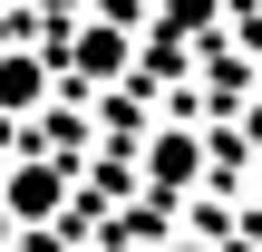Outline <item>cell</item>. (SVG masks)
<instances>
[{
  "instance_id": "obj_1",
  "label": "cell",
  "mask_w": 262,
  "mask_h": 252,
  "mask_svg": "<svg viewBox=\"0 0 262 252\" xmlns=\"http://www.w3.org/2000/svg\"><path fill=\"white\" fill-rule=\"evenodd\" d=\"M58 214H68V155H10L0 165V223L49 233Z\"/></svg>"
},
{
  "instance_id": "obj_3",
  "label": "cell",
  "mask_w": 262,
  "mask_h": 252,
  "mask_svg": "<svg viewBox=\"0 0 262 252\" xmlns=\"http://www.w3.org/2000/svg\"><path fill=\"white\" fill-rule=\"evenodd\" d=\"M194 175H204V136H194V126H165V136H146V194H156V204H175Z\"/></svg>"
},
{
  "instance_id": "obj_4",
  "label": "cell",
  "mask_w": 262,
  "mask_h": 252,
  "mask_svg": "<svg viewBox=\"0 0 262 252\" xmlns=\"http://www.w3.org/2000/svg\"><path fill=\"white\" fill-rule=\"evenodd\" d=\"M39 97H49V58L39 49H0V126L39 117Z\"/></svg>"
},
{
  "instance_id": "obj_2",
  "label": "cell",
  "mask_w": 262,
  "mask_h": 252,
  "mask_svg": "<svg viewBox=\"0 0 262 252\" xmlns=\"http://www.w3.org/2000/svg\"><path fill=\"white\" fill-rule=\"evenodd\" d=\"M126 58H136V49H126V29H117V19H88V29L58 49V68H68L78 87H107V78H126Z\"/></svg>"
},
{
  "instance_id": "obj_7",
  "label": "cell",
  "mask_w": 262,
  "mask_h": 252,
  "mask_svg": "<svg viewBox=\"0 0 262 252\" xmlns=\"http://www.w3.org/2000/svg\"><path fill=\"white\" fill-rule=\"evenodd\" d=\"M0 10H19V0H0Z\"/></svg>"
},
{
  "instance_id": "obj_5",
  "label": "cell",
  "mask_w": 262,
  "mask_h": 252,
  "mask_svg": "<svg viewBox=\"0 0 262 252\" xmlns=\"http://www.w3.org/2000/svg\"><path fill=\"white\" fill-rule=\"evenodd\" d=\"M136 243H146V233H97L88 252H136Z\"/></svg>"
},
{
  "instance_id": "obj_6",
  "label": "cell",
  "mask_w": 262,
  "mask_h": 252,
  "mask_svg": "<svg viewBox=\"0 0 262 252\" xmlns=\"http://www.w3.org/2000/svg\"><path fill=\"white\" fill-rule=\"evenodd\" d=\"M243 136H253V146H262V97H253V117H243Z\"/></svg>"
}]
</instances>
